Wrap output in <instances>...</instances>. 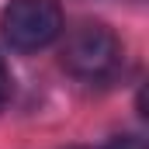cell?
Segmentation results:
<instances>
[{
	"label": "cell",
	"mask_w": 149,
	"mask_h": 149,
	"mask_svg": "<svg viewBox=\"0 0 149 149\" xmlns=\"http://www.w3.org/2000/svg\"><path fill=\"white\" fill-rule=\"evenodd\" d=\"M0 31L14 52L49 49L63 35V10L56 0H10L0 14Z\"/></svg>",
	"instance_id": "1"
},
{
	"label": "cell",
	"mask_w": 149,
	"mask_h": 149,
	"mask_svg": "<svg viewBox=\"0 0 149 149\" xmlns=\"http://www.w3.org/2000/svg\"><path fill=\"white\" fill-rule=\"evenodd\" d=\"M63 66L76 80L101 83V80L114 76V70L121 66V42L104 24H80V28H73L66 35Z\"/></svg>",
	"instance_id": "2"
},
{
	"label": "cell",
	"mask_w": 149,
	"mask_h": 149,
	"mask_svg": "<svg viewBox=\"0 0 149 149\" xmlns=\"http://www.w3.org/2000/svg\"><path fill=\"white\" fill-rule=\"evenodd\" d=\"M108 149H146V142L135 139V135H121V139H114Z\"/></svg>",
	"instance_id": "3"
},
{
	"label": "cell",
	"mask_w": 149,
	"mask_h": 149,
	"mask_svg": "<svg viewBox=\"0 0 149 149\" xmlns=\"http://www.w3.org/2000/svg\"><path fill=\"white\" fill-rule=\"evenodd\" d=\"M7 97H10V80H7V70L0 66V111H3V104H7Z\"/></svg>",
	"instance_id": "4"
}]
</instances>
